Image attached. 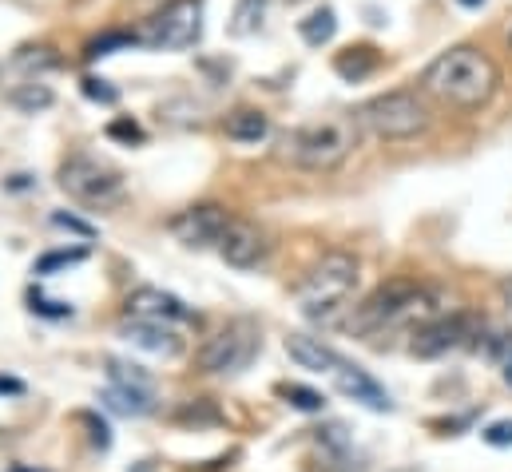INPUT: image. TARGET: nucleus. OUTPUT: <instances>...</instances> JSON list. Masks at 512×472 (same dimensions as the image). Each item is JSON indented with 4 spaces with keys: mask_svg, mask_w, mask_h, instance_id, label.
<instances>
[{
    "mask_svg": "<svg viewBox=\"0 0 512 472\" xmlns=\"http://www.w3.org/2000/svg\"><path fill=\"white\" fill-rule=\"evenodd\" d=\"M421 88L457 108V112H477L485 108L497 88H501V68L493 64V56L477 44H457L449 52H441L425 72H421Z\"/></svg>",
    "mask_w": 512,
    "mask_h": 472,
    "instance_id": "1",
    "label": "nucleus"
},
{
    "mask_svg": "<svg viewBox=\"0 0 512 472\" xmlns=\"http://www.w3.org/2000/svg\"><path fill=\"white\" fill-rule=\"evenodd\" d=\"M437 314V298L433 290L417 286V282H385L378 286L362 306H354V314L346 318V330L354 338H374L385 330L409 326V322H425Z\"/></svg>",
    "mask_w": 512,
    "mask_h": 472,
    "instance_id": "2",
    "label": "nucleus"
},
{
    "mask_svg": "<svg viewBox=\"0 0 512 472\" xmlns=\"http://www.w3.org/2000/svg\"><path fill=\"white\" fill-rule=\"evenodd\" d=\"M354 143H358V119H318L290 127L278 139V159L302 171H334L346 163Z\"/></svg>",
    "mask_w": 512,
    "mask_h": 472,
    "instance_id": "3",
    "label": "nucleus"
},
{
    "mask_svg": "<svg viewBox=\"0 0 512 472\" xmlns=\"http://www.w3.org/2000/svg\"><path fill=\"white\" fill-rule=\"evenodd\" d=\"M358 278H362V262H358L354 254H346V250H326V254L298 278L294 298H298V306H302L306 314L334 310V306H342V302L354 294Z\"/></svg>",
    "mask_w": 512,
    "mask_h": 472,
    "instance_id": "4",
    "label": "nucleus"
},
{
    "mask_svg": "<svg viewBox=\"0 0 512 472\" xmlns=\"http://www.w3.org/2000/svg\"><path fill=\"white\" fill-rule=\"evenodd\" d=\"M199 36H203V0H171L131 32V44H143L151 52H183L199 44Z\"/></svg>",
    "mask_w": 512,
    "mask_h": 472,
    "instance_id": "5",
    "label": "nucleus"
},
{
    "mask_svg": "<svg viewBox=\"0 0 512 472\" xmlns=\"http://www.w3.org/2000/svg\"><path fill=\"white\" fill-rule=\"evenodd\" d=\"M358 127H366L378 139H413L429 127V108L409 88L382 92V96H374L370 104L358 108Z\"/></svg>",
    "mask_w": 512,
    "mask_h": 472,
    "instance_id": "6",
    "label": "nucleus"
},
{
    "mask_svg": "<svg viewBox=\"0 0 512 472\" xmlns=\"http://www.w3.org/2000/svg\"><path fill=\"white\" fill-rule=\"evenodd\" d=\"M60 187H64L76 203H84V207H92V211H108V207L124 203V195H128L124 175H120L112 163L92 159V155H72V159L60 167Z\"/></svg>",
    "mask_w": 512,
    "mask_h": 472,
    "instance_id": "7",
    "label": "nucleus"
},
{
    "mask_svg": "<svg viewBox=\"0 0 512 472\" xmlns=\"http://www.w3.org/2000/svg\"><path fill=\"white\" fill-rule=\"evenodd\" d=\"M262 350V334L251 318H235L227 322L215 338L203 342V350L195 354V365L203 373H243L255 354Z\"/></svg>",
    "mask_w": 512,
    "mask_h": 472,
    "instance_id": "8",
    "label": "nucleus"
},
{
    "mask_svg": "<svg viewBox=\"0 0 512 472\" xmlns=\"http://www.w3.org/2000/svg\"><path fill=\"white\" fill-rule=\"evenodd\" d=\"M231 211L219 207V203H199V207H187L171 219V235L179 238L183 246L191 250H207V246H219L227 227H231Z\"/></svg>",
    "mask_w": 512,
    "mask_h": 472,
    "instance_id": "9",
    "label": "nucleus"
},
{
    "mask_svg": "<svg viewBox=\"0 0 512 472\" xmlns=\"http://www.w3.org/2000/svg\"><path fill=\"white\" fill-rule=\"evenodd\" d=\"M215 250H219V258H223L227 266H235V270H255V266H262V262L270 258V238H266V231L255 227L251 219H231L227 235H223V242H219Z\"/></svg>",
    "mask_w": 512,
    "mask_h": 472,
    "instance_id": "10",
    "label": "nucleus"
},
{
    "mask_svg": "<svg viewBox=\"0 0 512 472\" xmlns=\"http://www.w3.org/2000/svg\"><path fill=\"white\" fill-rule=\"evenodd\" d=\"M465 334H469V318L465 314H449V318H425L417 330H413V338H409V354L421 357V361H433V357L449 354V350H457L461 342H465Z\"/></svg>",
    "mask_w": 512,
    "mask_h": 472,
    "instance_id": "11",
    "label": "nucleus"
},
{
    "mask_svg": "<svg viewBox=\"0 0 512 472\" xmlns=\"http://www.w3.org/2000/svg\"><path fill=\"white\" fill-rule=\"evenodd\" d=\"M128 318H147V322H191V310L183 298L159 290V286H139L128 294Z\"/></svg>",
    "mask_w": 512,
    "mask_h": 472,
    "instance_id": "12",
    "label": "nucleus"
},
{
    "mask_svg": "<svg viewBox=\"0 0 512 472\" xmlns=\"http://www.w3.org/2000/svg\"><path fill=\"white\" fill-rule=\"evenodd\" d=\"M330 377H334V389H338L342 397H350V401H358V405H366V409H374V413H389V409H393L389 393H385L382 385H378L366 369H358V365L342 361Z\"/></svg>",
    "mask_w": 512,
    "mask_h": 472,
    "instance_id": "13",
    "label": "nucleus"
},
{
    "mask_svg": "<svg viewBox=\"0 0 512 472\" xmlns=\"http://www.w3.org/2000/svg\"><path fill=\"white\" fill-rule=\"evenodd\" d=\"M120 338L131 342V346H139V350H147V354H159V357H175L179 350H183L179 334H175L167 322H147V318H128V322L120 326Z\"/></svg>",
    "mask_w": 512,
    "mask_h": 472,
    "instance_id": "14",
    "label": "nucleus"
},
{
    "mask_svg": "<svg viewBox=\"0 0 512 472\" xmlns=\"http://www.w3.org/2000/svg\"><path fill=\"white\" fill-rule=\"evenodd\" d=\"M286 357L298 369H310V373H334L342 365V357L334 354L322 338H310V334H290L286 338Z\"/></svg>",
    "mask_w": 512,
    "mask_h": 472,
    "instance_id": "15",
    "label": "nucleus"
},
{
    "mask_svg": "<svg viewBox=\"0 0 512 472\" xmlns=\"http://www.w3.org/2000/svg\"><path fill=\"white\" fill-rule=\"evenodd\" d=\"M100 401L108 405V409H116V413H124V417H147L151 409H155V389H131V385H108L104 393H100Z\"/></svg>",
    "mask_w": 512,
    "mask_h": 472,
    "instance_id": "16",
    "label": "nucleus"
},
{
    "mask_svg": "<svg viewBox=\"0 0 512 472\" xmlns=\"http://www.w3.org/2000/svg\"><path fill=\"white\" fill-rule=\"evenodd\" d=\"M223 131L235 143H262L270 135V119L255 112V108H239V112H231V116L223 119Z\"/></svg>",
    "mask_w": 512,
    "mask_h": 472,
    "instance_id": "17",
    "label": "nucleus"
},
{
    "mask_svg": "<svg viewBox=\"0 0 512 472\" xmlns=\"http://www.w3.org/2000/svg\"><path fill=\"white\" fill-rule=\"evenodd\" d=\"M378 68V52L374 48H366V44H358V48H346V52H338L334 56V72L342 76V80H366L370 72Z\"/></svg>",
    "mask_w": 512,
    "mask_h": 472,
    "instance_id": "18",
    "label": "nucleus"
},
{
    "mask_svg": "<svg viewBox=\"0 0 512 472\" xmlns=\"http://www.w3.org/2000/svg\"><path fill=\"white\" fill-rule=\"evenodd\" d=\"M334 32H338V12H334V8H314L306 20H298V36H302L310 48L330 44Z\"/></svg>",
    "mask_w": 512,
    "mask_h": 472,
    "instance_id": "19",
    "label": "nucleus"
},
{
    "mask_svg": "<svg viewBox=\"0 0 512 472\" xmlns=\"http://www.w3.org/2000/svg\"><path fill=\"white\" fill-rule=\"evenodd\" d=\"M20 112H28V116H36V112H44V108H52V88L48 84H40V80H28V84H20L12 96H8Z\"/></svg>",
    "mask_w": 512,
    "mask_h": 472,
    "instance_id": "20",
    "label": "nucleus"
},
{
    "mask_svg": "<svg viewBox=\"0 0 512 472\" xmlns=\"http://www.w3.org/2000/svg\"><path fill=\"white\" fill-rule=\"evenodd\" d=\"M278 393H282L286 405L298 409V413H322V409H326V397H322L318 389H306V385H278Z\"/></svg>",
    "mask_w": 512,
    "mask_h": 472,
    "instance_id": "21",
    "label": "nucleus"
},
{
    "mask_svg": "<svg viewBox=\"0 0 512 472\" xmlns=\"http://www.w3.org/2000/svg\"><path fill=\"white\" fill-rule=\"evenodd\" d=\"M262 16H266V0H239V8L231 16V32L235 36H251V32H258Z\"/></svg>",
    "mask_w": 512,
    "mask_h": 472,
    "instance_id": "22",
    "label": "nucleus"
},
{
    "mask_svg": "<svg viewBox=\"0 0 512 472\" xmlns=\"http://www.w3.org/2000/svg\"><path fill=\"white\" fill-rule=\"evenodd\" d=\"M108 377L116 381V385H131V389H155V381H151V373L143 369V365H128V361H108Z\"/></svg>",
    "mask_w": 512,
    "mask_h": 472,
    "instance_id": "23",
    "label": "nucleus"
},
{
    "mask_svg": "<svg viewBox=\"0 0 512 472\" xmlns=\"http://www.w3.org/2000/svg\"><path fill=\"white\" fill-rule=\"evenodd\" d=\"M88 258L84 246H72V250H48L44 258H36V274H56V270H68V266H80Z\"/></svg>",
    "mask_w": 512,
    "mask_h": 472,
    "instance_id": "24",
    "label": "nucleus"
},
{
    "mask_svg": "<svg viewBox=\"0 0 512 472\" xmlns=\"http://www.w3.org/2000/svg\"><path fill=\"white\" fill-rule=\"evenodd\" d=\"M489 357H493V365L501 369V377L512 385V334L493 338V342H489Z\"/></svg>",
    "mask_w": 512,
    "mask_h": 472,
    "instance_id": "25",
    "label": "nucleus"
},
{
    "mask_svg": "<svg viewBox=\"0 0 512 472\" xmlns=\"http://www.w3.org/2000/svg\"><path fill=\"white\" fill-rule=\"evenodd\" d=\"M80 88H84V96H88V100H96V104H104V108H112V104L120 100V92H116L108 80H96V76H88Z\"/></svg>",
    "mask_w": 512,
    "mask_h": 472,
    "instance_id": "26",
    "label": "nucleus"
},
{
    "mask_svg": "<svg viewBox=\"0 0 512 472\" xmlns=\"http://www.w3.org/2000/svg\"><path fill=\"white\" fill-rule=\"evenodd\" d=\"M124 44H131V32H108V36H100V40L88 44V60L112 56V48H124Z\"/></svg>",
    "mask_w": 512,
    "mask_h": 472,
    "instance_id": "27",
    "label": "nucleus"
},
{
    "mask_svg": "<svg viewBox=\"0 0 512 472\" xmlns=\"http://www.w3.org/2000/svg\"><path fill=\"white\" fill-rule=\"evenodd\" d=\"M28 306H32L36 314H44V318H72V306H68V302H48V298H40L36 290L28 294Z\"/></svg>",
    "mask_w": 512,
    "mask_h": 472,
    "instance_id": "28",
    "label": "nucleus"
},
{
    "mask_svg": "<svg viewBox=\"0 0 512 472\" xmlns=\"http://www.w3.org/2000/svg\"><path fill=\"white\" fill-rule=\"evenodd\" d=\"M52 227H60V231H72V235H80V238L96 235V227H88L84 219H76V215H64V211H56V215H52Z\"/></svg>",
    "mask_w": 512,
    "mask_h": 472,
    "instance_id": "29",
    "label": "nucleus"
},
{
    "mask_svg": "<svg viewBox=\"0 0 512 472\" xmlns=\"http://www.w3.org/2000/svg\"><path fill=\"white\" fill-rule=\"evenodd\" d=\"M179 421H183V425H191V421L199 425V421H219V413H215V409H211L207 401H191V405H183Z\"/></svg>",
    "mask_w": 512,
    "mask_h": 472,
    "instance_id": "30",
    "label": "nucleus"
},
{
    "mask_svg": "<svg viewBox=\"0 0 512 472\" xmlns=\"http://www.w3.org/2000/svg\"><path fill=\"white\" fill-rule=\"evenodd\" d=\"M481 437H485L493 449H509V445H512V421H493V425H489Z\"/></svg>",
    "mask_w": 512,
    "mask_h": 472,
    "instance_id": "31",
    "label": "nucleus"
},
{
    "mask_svg": "<svg viewBox=\"0 0 512 472\" xmlns=\"http://www.w3.org/2000/svg\"><path fill=\"white\" fill-rule=\"evenodd\" d=\"M108 135H112V139H128V143H143V127H139L135 119H116V123L108 127Z\"/></svg>",
    "mask_w": 512,
    "mask_h": 472,
    "instance_id": "32",
    "label": "nucleus"
},
{
    "mask_svg": "<svg viewBox=\"0 0 512 472\" xmlns=\"http://www.w3.org/2000/svg\"><path fill=\"white\" fill-rule=\"evenodd\" d=\"M80 421H84V425H92V441H96L100 449H112V433H108V425H104V421H96L92 413H80Z\"/></svg>",
    "mask_w": 512,
    "mask_h": 472,
    "instance_id": "33",
    "label": "nucleus"
},
{
    "mask_svg": "<svg viewBox=\"0 0 512 472\" xmlns=\"http://www.w3.org/2000/svg\"><path fill=\"white\" fill-rule=\"evenodd\" d=\"M306 472H350L342 461H334V457H326V449H322V461H310V469Z\"/></svg>",
    "mask_w": 512,
    "mask_h": 472,
    "instance_id": "34",
    "label": "nucleus"
},
{
    "mask_svg": "<svg viewBox=\"0 0 512 472\" xmlns=\"http://www.w3.org/2000/svg\"><path fill=\"white\" fill-rule=\"evenodd\" d=\"M0 393L20 397V393H24V381H16V377H0Z\"/></svg>",
    "mask_w": 512,
    "mask_h": 472,
    "instance_id": "35",
    "label": "nucleus"
},
{
    "mask_svg": "<svg viewBox=\"0 0 512 472\" xmlns=\"http://www.w3.org/2000/svg\"><path fill=\"white\" fill-rule=\"evenodd\" d=\"M501 298H505V306H509V314H512V278L501 282Z\"/></svg>",
    "mask_w": 512,
    "mask_h": 472,
    "instance_id": "36",
    "label": "nucleus"
},
{
    "mask_svg": "<svg viewBox=\"0 0 512 472\" xmlns=\"http://www.w3.org/2000/svg\"><path fill=\"white\" fill-rule=\"evenodd\" d=\"M457 4H461V8H481L485 0H457Z\"/></svg>",
    "mask_w": 512,
    "mask_h": 472,
    "instance_id": "37",
    "label": "nucleus"
},
{
    "mask_svg": "<svg viewBox=\"0 0 512 472\" xmlns=\"http://www.w3.org/2000/svg\"><path fill=\"white\" fill-rule=\"evenodd\" d=\"M8 472H32V469H24V465H12Z\"/></svg>",
    "mask_w": 512,
    "mask_h": 472,
    "instance_id": "38",
    "label": "nucleus"
}]
</instances>
